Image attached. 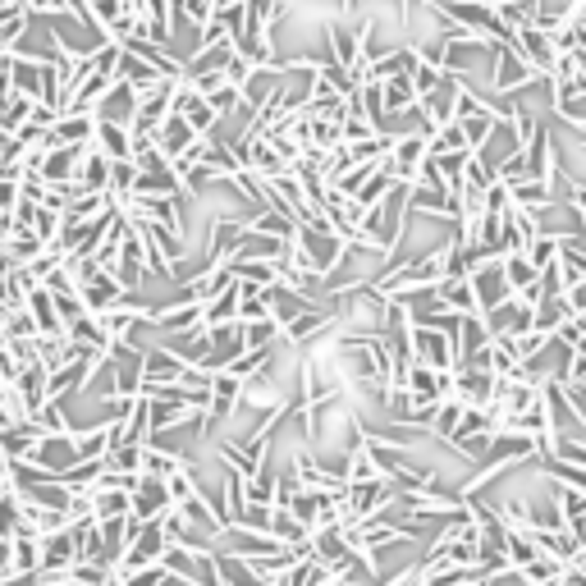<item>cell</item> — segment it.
Here are the masks:
<instances>
[{
  "instance_id": "cell-1",
  "label": "cell",
  "mask_w": 586,
  "mask_h": 586,
  "mask_svg": "<svg viewBox=\"0 0 586 586\" xmlns=\"http://www.w3.org/2000/svg\"><path fill=\"white\" fill-rule=\"evenodd\" d=\"M293 243H298V252H303V266H307V271H312L321 284H326L330 275H335L339 266L348 261V243L339 239L335 229H312V225H298Z\"/></svg>"
},
{
  "instance_id": "cell-2",
  "label": "cell",
  "mask_w": 586,
  "mask_h": 586,
  "mask_svg": "<svg viewBox=\"0 0 586 586\" xmlns=\"http://www.w3.org/2000/svg\"><path fill=\"white\" fill-rule=\"evenodd\" d=\"M408 353H413L417 362H426V367H435V371H454L458 367L454 335H449V330H435V326H422V321L408 326Z\"/></svg>"
},
{
  "instance_id": "cell-3",
  "label": "cell",
  "mask_w": 586,
  "mask_h": 586,
  "mask_svg": "<svg viewBox=\"0 0 586 586\" xmlns=\"http://www.w3.org/2000/svg\"><path fill=\"white\" fill-rule=\"evenodd\" d=\"M188 362L174 353L170 344H147L142 348V385H179V376H184Z\"/></svg>"
},
{
  "instance_id": "cell-4",
  "label": "cell",
  "mask_w": 586,
  "mask_h": 586,
  "mask_svg": "<svg viewBox=\"0 0 586 586\" xmlns=\"http://www.w3.org/2000/svg\"><path fill=\"white\" fill-rule=\"evenodd\" d=\"M513 46L522 51V60L536 69L541 78H550L554 60H559V46H554V37L545 33V28H536V23H527V28H518L513 33Z\"/></svg>"
},
{
  "instance_id": "cell-5",
  "label": "cell",
  "mask_w": 586,
  "mask_h": 586,
  "mask_svg": "<svg viewBox=\"0 0 586 586\" xmlns=\"http://www.w3.org/2000/svg\"><path fill=\"white\" fill-rule=\"evenodd\" d=\"M197 326H202V303L179 298V293H174V303L156 307V316H152V330H161L165 339H179V335H188V330H197Z\"/></svg>"
},
{
  "instance_id": "cell-6",
  "label": "cell",
  "mask_w": 586,
  "mask_h": 586,
  "mask_svg": "<svg viewBox=\"0 0 586 586\" xmlns=\"http://www.w3.org/2000/svg\"><path fill=\"white\" fill-rule=\"evenodd\" d=\"M229 284H234V266L229 261H216V266H202L197 275H188L184 289H179V298H193V303H211L216 293H225Z\"/></svg>"
},
{
  "instance_id": "cell-7",
  "label": "cell",
  "mask_w": 586,
  "mask_h": 586,
  "mask_svg": "<svg viewBox=\"0 0 586 586\" xmlns=\"http://www.w3.org/2000/svg\"><path fill=\"white\" fill-rule=\"evenodd\" d=\"M467 280H472V289H477V307H481V312H486V307H495V303H504V298H513L509 280H504L500 257L481 261V266H477L472 275H467Z\"/></svg>"
},
{
  "instance_id": "cell-8",
  "label": "cell",
  "mask_w": 586,
  "mask_h": 586,
  "mask_svg": "<svg viewBox=\"0 0 586 586\" xmlns=\"http://www.w3.org/2000/svg\"><path fill=\"white\" fill-rule=\"evenodd\" d=\"M124 293H129V289H124V284L115 280L110 271L87 275V280L78 284V298H83V307H87V312H106V307H115V303H120Z\"/></svg>"
},
{
  "instance_id": "cell-9",
  "label": "cell",
  "mask_w": 586,
  "mask_h": 586,
  "mask_svg": "<svg viewBox=\"0 0 586 586\" xmlns=\"http://www.w3.org/2000/svg\"><path fill=\"white\" fill-rule=\"evenodd\" d=\"M133 110H138V87H129L124 78H115V83L106 87V97L97 101V120H115V124H129L133 120Z\"/></svg>"
},
{
  "instance_id": "cell-10",
  "label": "cell",
  "mask_w": 586,
  "mask_h": 586,
  "mask_svg": "<svg viewBox=\"0 0 586 586\" xmlns=\"http://www.w3.org/2000/svg\"><path fill=\"white\" fill-rule=\"evenodd\" d=\"M339 472H344V481H348V486H362V481L385 477V467H380L376 449H371L367 440H362V435H358V445H353V449L344 454V467H339Z\"/></svg>"
},
{
  "instance_id": "cell-11",
  "label": "cell",
  "mask_w": 586,
  "mask_h": 586,
  "mask_svg": "<svg viewBox=\"0 0 586 586\" xmlns=\"http://www.w3.org/2000/svg\"><path fill=\"white\" fill-rule=\"evenodd\" d=\"M170 509V495H165V481L161 477H142V486L129 495V513L142 522L161 518V513Z\"/></svg>"
},
{
  "instance_id": "cell-12",
  "label": "cell",
  "mask_w": 586,
  "mask_h": 586,
  "mask_svg": "<svg viewBox=\"0 0 586 586\" xmlns=\"http://www.w3.org/2000/svg\"><path fill=\"white\" fill-rule=\"evenodd\" d=\"M152 138H156V147H161V152L174 161V156L184 152V147H188L193 138H202V133H197L193 124H188L184 115H179V110H170V115H165V120L156 124V133H152Z\"/></svg>"
},
{
  "instance_id": "cell-13",
  "label": "cell",
  "mask_w": 586,
  "mask_h": 586,
  "mask_svg": "<svg viewBox=\"0 0 586 586\" xmlns=\"http://www.w3.org/2000/svg\"><path fill=\"white\" fill-rule=\"evenodd\" d=\"M74 184L83 188V193H106V188H110V156H106V152H97L92 142H87L83 161H78Z\"/></svg>"
},
{
  "instance_id": "cell-14",
  "label": "cell",
  "mask_w": 586,
  "mask_h": 586,
  "mask_svg": "<svg viewBox=\"0 0 586 586\" xmlns=\"http://www.w3.org/2000/svg\"><path fill=\"white\" fill-rule=\"evenodd\" d=\"M92 147H97V152H106L110 161H124V156H133V133H129V124L97 120V129H92Z\"/></svg>"
},
{
  "instance_id": "cell-15",
  "label": "cell",
  "mask_w": 586,
  "mask_h": 586,
  "mask_svg": "<svg viewBox=\"0 0 586 586\" xmlns=\"http://www.w3.org/2000/svg\"><path fill=\"white\" fill-rule=\"evenodd\" d=\"M115 78H124L129 87H138V97H142V92L156 87L165 74H156L152 60H142V55H133V51H120V60H115Z\"/></svg>"
},
{
  "instance_id": "cell-16",
  "label": "cell",
  "mask_w": 586,
  "mask_h": 586,
  "mask_svg": "<svg viewBox=\"0 0 586 586\" xmlns=\"http://www.w3.org/2000/svg\"><path fill=\"white\" fill-rule=\"evenodd\" d=\"M124 513H129V490L101 477L97 490H92V518L106 522V518H124Z\"/></svg>"
},
{
  "instance_id": "cell-17",
  "label": "cell",
  "mask_w": 586,
  "mask_h": 586,
  "mask_svg": "<svg viewBox=\"0 0 586 586\" xmlns=\"http://www.w3.org/2000/svg\"><path fill=\"white\" fill-rule=\"evenodd\" d=\"M92 129H97V115H87V110H60L51 124V138L55 142H92Z\"/></svg>"
},
{
  "instance_id": "cell-18",
  "label": "cell",
  "mask_w": 586,
  "mask_h": 586,
  "mask_svg": "<svg viewBox=\"0 0 586 586\" xmlns=\"http://www.w3.org/2000/svg\"><path fill=\"white\" fill-rule=\"evenodd\" d=\"M42 568V536H10V559L5 573H37ZM0 573V577H5Z\"/></svg>"
},
{
  "instance_id": "cell-19",
  "label": "cell",
  "mask_w": 586,
  "mask_h": 586,
  "mask_svg": "<svg viewBox=\"0 0 586 586\" xmlns=\"http://www.w3.org/2000/svg\"><path fill=\"white\" fill-rule=\"evenodd\" d=\"M380 101H385V115H399V110L417 106V87H413V74L380 78Z\"/></svg>"
},
{
  "instance_id": "cell-20",
  "label": "cell",
  "mask_w": 586,
  "mask_h": 586,
  "mask_svg": "<svg viewBox=\"0 0 586 586\" xmlns=\"http://www.w3.org/2000/svg\"><path fill=\"white\" fill-rule=\"evenodd\" d=\"M463 408H467V403L454 399V394L435 403V417H431V426H426V431H431V440H440V445L449 449V440H454V431H458V417H463Z\"/></svg>"
},
{
  "instance_id": "cell-21",
  "label": "cell",
  "mask_w": 586,
  "mask_h": 586,
  "mask_svg": "<svg viewBox=\"0 0 586 586\" xmlns=\"http://www.w3.org/2000/svg\"><path fill=\"white\" fill-rule=\"evenodd\" d=\"M33 422H37V431H42V435H69V431H74V417H69V403L65 399H46L42 408L33 413Z\"/></svg>"
},
{
  "instance_id": "cell-22",
  "label": "cell",
  "mask_w": 586,
  "mask_h": 586,
  "mask_svg": "<svg viewBox=\"0 0 586 586\" xmlns=\"http://www.w3.org/2000/svg\"><path fill=\"white\" fill-rule=\"evenodd\" d=\"M229 321H239V289L229 284L225 293H216L211 303H202V326H229Z\"/></svg>"
},
{
  "instance_id": "cell-23",
  "label": "cell",
  "mask_w": 586,
  "mask_h": 586,
  "mask_svg": "<svg viewBox=\"0 0 586 586\" xmlns=\"http://www.w3.org/2000/svg\"><path fill=\"white\" fill-rule=\"evenodd\" d=\"M500 266H504V280H509V289L513 293H522V289H532L536 284V266H532V257H527V252H504L500 257Z\"/></svg>"
},
{
  "instance_id": "cell-24",
  "label": "cell",
  "mask_w": 586,
  "mask_h": 586,
  "mask_svg": "<svg viewBox=\"0 0 586 586\" xmlns=\"http://www.w3.org/2000/svg\"><path fill=\"white\" fill-rule=\"evenodd\" d=\"M10 83H14V92H28V97H37V92H42V60H33V55H14Z\"/></svg>"
},
{
  "instance_id": "cell-25",
  "label": "cell",
  "mask_w": 586,
  "mask_h": 586,
  "mask_svg": "<svg viewBox=\"0 0 586 586\" xmlns=\"http://www.w3.org/2000/svg\"><path fill=\"white\" fill-rule=\"evenodd\" d=\"M271 536L280 545H298V541H312V532H307L303 522L293 518L289 509H284V504H275V513H271Z\"/></svg>"
},
{
  "instance_id": "cell-26",
  "label": "cell",
  "mask_w": 586,
  "mask_h": 586,
  "mask_svg": "<svg viewBox=\"0 0 586 586\" xmlns=\"http://www.w3.org/2000/svg\"><path fill=\"white\" fill-rule=\"evenodd\" d=\"M275 344H280V321L275 316H261V321L243 326V348H275Z\"/></svg>"
},
{
  "instance_id": "cell-27",
  "label": "cell",
  "mask_w": 586,
  "mask_h": 586,
  "mask_svg": "<svg viewBox=\"0 0 586 586\" xmlns=\"http://www.w3.org/2000/svg\"><path fill=\"white\" fill-rule=\"evenodd\" d=\"M133 179H138V161H133V156H124V161H110V188H106V193L120 202V197H129Z\"/></svg>"
},
{
  "instance_id": "cell-28",
  "label": "cell",
  "mask_w": 586,
  "mask_h": 586,
  "mask_svg": "<svg viewBox=\"0 0 586 586\" xmlns=\"http://www.w3.org/2000/svg\"><path fill=\"white\" fill-rule=\"evenodd\" d=\"M28 229H33L42 243H55V234H60V211H51V207H42V202H37L33 225H28Z\"/></svg>"
},
{
  "instance_id": "cell-29",
  "label": "cell",
  "mask_w": 586,
  "mask_h": 586,
  "mask_svg": "<svg viewBox=\"0 0 586 586\" xmlns=\"http://www.w3.org/2000/svg\"><path fill=\"white\" fill-rule=\"evenodd\" d=\"M463 124V138H467V147L477 152L481 142L490 138V129H495V115H467V120H458Z\"/></svg>"
},
{
  "instance_id": "cell-30",
  "label": "cell",
  "mask_w": 586,
  "mask_h": 586,
  "mask_svg": "<svg viewBox=\"0 0 586 586\" xmlns=\"http://www.w3.org/2000/svg\"><path fill=\"white\" fill-rule=\"evenodd\" d=\"M124 586H170V573L161 564H142L133 573H124Z\"/></svg>"
},
{
  "instance_id": "cell-31",
  "label": "cell",
  "mask_w": 586,
  "mask_h": 586,
  "mask_svg": "<svg viewBox=\"0 0 586 586\" xmlns=\"http://www.w3.org/2000/svg\"><path fill=\"white\" fill-rule=\"evenodd\" d=\"M248 74H252V60L243 51H234V55H229V65H225V83L243 87V83H248Z\"/></svg>"
},
{
  "instance_id": "cell-32",
  "label": "cell",
  "mask_w": 586,
  "mask_h": 586,
  "mask_svg": "<svg viewBox=\"0 0 586 586\" xmlns=\"http://www.w3.org/2000/svg\"><path fill=\"white\" fill-rule=\"evenodd\" d=\"M23 5H28V10H33V14H55V10H69L65 0H23Z\"/></svg>"
},
{
  "instance_id": "cell-33",
  "label": "cell",
  "mask_w": 586,
  "mask_h": 586,
  "mask_svg": "<svg viewBox=\"0 0 586 586\" xmlns=\"http://www.w3.org/2000/svg\"><path fill=\"white\" fill-rule=\"evenodd\" d=\"M573 55H577V74L586 78V46H582V51H573Z\"/></svg>"
},
{
  "instance_id": "cell-34",
  "label": "cell",
  "mask_w": 586,
  "mask_h": 586,
  "mask_svg": "<svg viewBox=\"0 0 586 586\" xmlns=\"http://www.w3.org/2000/svg\"><path fill=\"white\" fill-rule=\"evenodd\" d=\"M55 586H83V582H69V577H65V582H55Z\"/></svg>"
},
{
  "instance_id": "cell-35",
  "label": "cell",
  "mask_w": 586,
  "mask_h": 586,
  "mask_svg": "<svg viewBox=\"0 0 586 586\" xmlns=\"http://www.w3.org/2000/svg\"><path fill=\"white\" fill-rule=\"evenodd\" d=\"M577 353H586V339H582V344H577Z\"/></svg>"
},
{
  "instance_id": "cell-36",
  "label": "cell",
  "mask_w": 586,
  "mask_h": 586,
  "mask_svg": "<svg viewBox=\"0 0 586 586\" xmlns=\"http://www.w3.org/2000/svg\"><path fill=\"white\" fill-rule=\"evenodd\" d=\"M0 5H10V0H0Z\"/></svg>"
}]
</instances>
